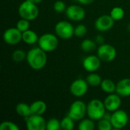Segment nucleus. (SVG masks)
Returning a JSON list of instances; mask_svg holds the SVG:
<instances>
[{"label": "nucleus", "mask_w": 130, "mask_h": 130, "mask_svg": "<svg viewBox=\"0 0 130 130\" xmlns=\"http://www.w3.org/2000/svg\"><path fill=\"white\" fill-rule=\"evenodd\" d=\"M46 52L43 50L39 46L30 49L27 53L26 61L28 66L34 70L43 69L47 62Z\"/></svg>", "instance_id": "1"}, {"label": "nucleus", "mask_w": 130, "mask_h": 130, "mask_svg": "<svg viewBox=\"0 0 130 130\" xmlns=\"http://www.w3.org/2000/svg\"><path fill=\"white\" fill-rule=\"evenodd\" d=\"M106 112L104 103L100 99H92L87 104V116L94 121L102 119Z\"/></svg>", "instance_id": "2"}, {"label": "nucleus", "mask_w": 130, "mask_h": 130, "mask_svg": "<svg viewBox=\"0 0 130 130\" xmlns=\"http://www.w3.org/2000/svg\"><path fill=\"white\" fill-rule=\"evenodd\" d=\"M18 12L21 18L27 19L31 21L38 17L39 8L37 5L27 0H24L20 4Z\"/></svg>", "instance_id": "3"}, {"label": "nucleus", "mask_w": 130, "mask_h": 130, "mask_svg": "<svg viewBox=\"0 0 130 130\" xmlns=\"http://www.w3.org/2000/svg\"><path fill=\"white\" fill-rule=\"evenodd\" d=\"M38 46L46 53H51L56 50L59 45V37L56 34L45 33L39 37Z\"/></svg>", "instance_id": "4"}, {"label": "nucleus", "mask_w": 130, "mask_h": 130, "mask_svg": "<svg viewBox=\"0 0 130 130\" xmlns=\"http://www.w3.org/2000/svg\"><path fill=\"white\" fill-rule=\"evenodd\" d=\"M67 115L75 121L82 120L87 115V104L81 100L73 101L69 108Z\"/></svg>", "instance_id": "5"}, {"label": "nucleus", "mask_w": 130, "mask_h": 130, "mask_svg": "<svg viewBox=\"0 0 130 130\" xmlns=\"http://www.w3.org/2000/svg\"><path fill=\"white\" fill-rule=\"evenodd\" d=\"M74 30L75 27L67 21H58L54 27L55 34L59 38L62 40H69L75 36Z\"/></svg>", "instance_id": "6"}, {"label": "nucleus", "mask_w": 130, "mask_h": 130, "mask_svg": "<svg viewBox=\"0 0 130 130\" xmlns=\"http://www.w3.org/2000/svg\"><path fill=\"white\" fill-rule=\"evenodd\" d=\"M117 50L110 44L103 43L99 45L97 50V55L102 62H110L113 61L117 57Z\"/></svg>", "instance_id": "7"}, {"label": "nucleus", "mask_w": 130, "mask_h": 130, "mask_svg": "<svg viewBox=\"0 0 130 130\" xmlns=\"http://www.w3.org/2000/svg\"><path fill=\"white\" fill-rule=\"evenodd\" d=\"M110 121L114 129H123L129 122V116L123 110H117L111 113Z\"/></svg>", "instance_id": "8"}, {"label": "nucleus", "mask_w": 130, "mask_h": 130, "mask_svg": "<svg viewBox=\"0 0 130 130\" xmlns=\"http://www.w3.org/2000/svg\"><path fill=\"white\" fill-rule=\"evenodd\" d=\"M88 84L85 79L77 78L74 80L69 87L70 93L75 98H82L85 96L88 91Z\"/></svg>", "instance_id": "9"}, {"label": "nucleus", "mask_w": 130, "mask_h": 130, "mask_svg": "<svg viewBox=\"0 0 130 130\" xmlns=\"http://www.w3.org/2000/svg\"><path fill=\"white\" fill-rule=\"evenodd\" d=\"M24 120L28 130H46V121L41 115L31 114L24 118Z\"/></svg>", "instance_id": "10"}, {"label": "nucleus", "mask_w": 130, "mask_h": 130, "mask_svg": "<svg viewBox=\"0 0 130 130\" xmlns=\"http://www.w3.org/2000/svg\"><path fill=\"white\" fill-rule=\"evenodd\" d=\"M3 40L8 45H16L22 41V32L16 27L7 28L2 35Z\"/></svg>", "instance_id": "11"}, {"label": "nucleus", "mask_w": 130, "mask_h": 130, "mask_svg": "<svg viewBox=\"0 0 130 130\" xmlns=\"http://www.w3.org/2000/svg\"><path fill=\"white\" fill-rule=\"evenodd\" d=\"M65 12L66 17L69 20L76 22L82 21V20H84L86 15L85 10L83 8V7L75 4L68 6Z\"/></svg>", "instance_id": "12"}, {"label": "nucleus", "mask_w": 130, "mask_h": 130, "mask_svg": "<svg viewBox=\"0 0 130 130\" xmlns=\"http://www.w3.org/2000/svg\"><path fill=\"white\" fill-rule=\"evenodd\" d=\"M115 21L110 14L99 16L94 21V28L100 32H106L113 28Z\"/></svg>", "instance_id": "13"}, {"label": "nucleus", "mask_w": 130, "mask_h": 130, "mask_svg": "<svg viewBox=\"0 0 130 130\" xmlns=\"http://www.w3.org/2000/svg\"><path fill=\"white\" fill-rule=\"evenodd\" d=\"M101 62L98 55H88L83 59L82 66L88 72H95L100 69Z\"/></svg>", "instance_id": "14"}, {"label": "nucleus", "mask_w": 130, "mask_h": 130, "mask_svg": "<svg viewBox=\"0 0 130 130\" xmlns=\"http://www.w3.org/2000/svg\"><path fill=\"white\" fill-rule=\"evenodd\" d=\"M121 98L122 97L120 96L116 92L112 94H108V95L104 100V103L107 109V111L112 113L119 110L122 104Z\"/></svg>", "instance_id": "15"}, {"label": "nucleus", "mask_w": 130, "mask_h": 130, "mask_svg": "<svg viewBox=\"0 0 130 130\" xmlns=\"http://www.w3.org/2000/svg\"><path fill=\"white\" fill-rule=\"evenodd\" d=\"M116 93L122 98L130 97V78H123L117 83Z\"/></svg>", "instance_id": "16"}, {"label": "nucleus", "mask_w": 130, "mask_h": 130, "mask_svg": "<svg viewBox=\"0 0 130 130\" xmlns=\"http://www.w3.org/2000/svg\"><path fill=\"white\" fill-rule=\"evenodd\" d=\"M31 113L35 115H41L43 116L47 109L46 104L42 100H37L30 104Z\"/></svg>", "instance_id": "17"}, {"label": "nucleus", "mask_w": 130, "mask_h": 130, "mask_svg": "<svg viewBox=\"0 0 130 130\" xmlns=\"http://www.w3.org/2000/svg\"><path fill=\"white\" fill-rule=\"evenodd\" d=\"M39 40V36L33 30H27L22 32V41L28 45H33L37 43Z\"/></svg>", "instance_id": "18"}, {"label": "nucleus", "mask_w": 130, "mask_h": 130, "mask_svg": "<svg viewBox=\"0 0 130 130\" xmlns=\"http://www.w3.org/2000/svg\"><path fill=\"white\" fill-rule=\"evenodd\" d=\"M100 87L104 92L107 94H112L116 92L117 84L110 78H105L102 80Z\"/></svg>", "instance_id": "19"}, {"label": "nucleus", "mask_w": 130, "mask_h": 130, "mask_svg": "<svg viewBox=\"0 0 130 130\" xmlns=\"http://www.w3.org/2000/svg\"><path fill=\"white\" fill-rule=\"evenodd\" d=\"M15 111L17 114L24 118H26L32 114L30 106L26 103H18L15 106Z\"/></svg>", "instance_id": "20"}, {"label": "nucleus", "mask_w": 130, "mask_h": 130, "mask_svg": "<svg viewBox=\"0 0 130 130\" xmlns=\"http://www.w3.org/2000/svg\"><path fill=\"white\" fill-rule=\"evenodd\" d=\"M86 82H88L89 86L91 87H98L101 85V83L102 82V78L101 75L95 72H89V74L87 75L85 78Z\"/></svg>", "instance_id": "21"}, {"label": "nucleus", "mask_w": 130, "mask_h": 130, "mask_svg": "<svg viewBox=\"0 0 130 130\" xmlns=\"http://www.w3.org/2000/svg\"><path fill=\"white\" fill-rule=\"evenodd\" d=\"M81 50L85 53H91L94 51L97 47V43L95 40L91 39H85L81 43Z\"/></svg>", "instance_id": "22"}, {"label": "nucleus", "mask_w": 130, "mask_h": 130, "mask_svg": "<svg viewBox=\"0 0 130 130\" xmlns=\"http://www.w3.org/2000/svg\"><path fill=\"white\" fill-rule=\"evenodd\" d=\"M78 129L80 130H94L95 129L94 120L91 118H84L79 121Z\"/></svg>", "instance_id": "23"}, {"label": "nucleus", "mask_w": 130, "mask_h": 130, "mask_svg": "<svg viewBox=\"0 0 130 130\" xmlns=\"http://www.w3.org/2000/svg\"><path fill=\"white\" fill-rule=\"evenodd\" d=\"M110 15L112 17V18L115 21H120L125 16V11L120 6H115L111 9V11L110 12Z\"/></svg>", "instance_id": "24"}, {"label": "nucleus", "mask_w": 130, "mask_h": 130, "mask_svg": "<svg viewBox=\"0 0 130 130\" xmlns=\"http://www.w3.org/2000/svg\"><path fill=\"white\" fill-rule=\"evenodd\" d=\"M61 122V129L64 130H72L75 128V120H72L68 115L62 119Z\"/></svg>", "instance_id": "25"}, {"label": "nucleus", "mask_w": 130, "mask_h": 130, "mask_svg": "<svg viewBox=\"0 0 130 130\" xmlns=\"http://www.w3.org/2000/svg\"><path fill=\"white\" fill-rule=\"evenodd\" d=\"M27 53L21 49H17L13 51L11 54V58L15 62H21L24 59H26Z\"/></svg>", "instance_id": "26"}, {"label": "nucleus", "mask_w": 130, "mask_h": 130, "mask_svg": "<svg viewBox=\"0 0 130 130\" xmlns=\"http://www.w3.org/2000/svg\"><path fill=\"white\" fill-rule=\"evenodd\" d=\"M61 129V122L56 118H50L46 121V130H59Z\"/></svg>", "instance_id": "27"}, {"label": "nucleus", "mask_w": 130, "mask_h": 130, "mask_svg": "<svg viewBox=\"0 0 130 130\" xmlns=\"http://www.w3.org/2000/svg\"><path fill=\"white\" fill-rule=\"evenodd\" d=\"M98 129L99 130H111L113 128L110 120L102 118L98 121Z\"/></svg>", "instance_id": "28"}, {"label": "nucleus", "mask_w": 130, "mask_h": 130, "mask_svg": "<svg viewBox=\"0 0 130 130\" xmlns=\"http://www.w3.org/2000/svg\"><path fill=\"white\" fill-rule=\"evenodd\" d=\"M19 126L14 122L5 120L0 123V130H19Z\"/></svg>", "instance_id": "29"}, {"label": "nucleus", "mask_w": 130, "mask_h": 130, "mask_svg": "<svg viewBox=\"0 0 130 130\" xmlns=\"http://www.w3.org/2000/svg\"><path fill=\"white\" fill-rule=\"evenodd\" d=\"M30 21L27 20V19H24V18H21L20 20L18 21V22L16 23V27L21 32H24L27 30L30 29Z\"/></svg>", "instance_id": "30"}, {"label": "nucleus", "mask_w": 130, "mask_h": 130, "mask_svg": "<svg viewBox=\"0 0 130 130\" xmlns=\"http://www.w3.org/2000/svg\"><path fill=\"white\" fill-rule=\"evenodd\" d=\"M87 31H88L87 27L83 24H79L75 27L74 34L75 37H84L87 34Z\"/></svg>", "instance_id": "31"}, {"label": "nucleus", "mask_w": 130, "mask_h": 130, "mask_svg": "<svg viewBox=\"0 0 130 130\" xmlns=\"http://www.w3.org/2000/svg\"><path fill=\"white\" fill-rule=\"evenodd\" d=\"M67 7L65 2L62 0H57L53 4V10L57 13H62L66 11Z\"/></svg>", "instance_id": "32"}, {"label": "nucleus", "mask_w": 130, "mask_h": 130, "mask_svg": "<svg viewBox=\"0 0 130 130\" xmlns=\"http://www.w3.org/2000/svg\"><path fill=\"white\" fill-rule=\"evenodd\" d=\"M95 42L97 43V44L98 45H101L103 43H104V37L101 34H98L95 37Z\"/></svg>", "instance_id": "33"}, {"label": "nucleus", "mask_w": 130, "mask_h": 130, "mask_svg": "<svg viewBox=\"0 0 130 130\" xmlns=\"http://www.w3.org/2000/svg\"><path fill=\"white\" fill-rule=\"evenodd\" d=\"M79 4L83 5H89L94 2V0H76Z\"/></svg>", "instance_id": "34"}, {"label": "nucleus", "mask_w": 130, "mask_h": 130, "mask_svg": "<svg viewBox=\"0 0 130 130\" xmlns=\"http://www.w3.org/2000/svg\"><path fill=\"white\" fill-rule=\"evenodd\" d=\"M27 1L31 2H33V3L36 4V5H39L40 3H41L43 2V0H27Z\"/></svg>", "instance_id": "35"}, {"label": "nucleus", "mask_w": 130, "mask_h": 130, "mask_svg": "<svg viewBox=\"0 0 130 130\" xmlns=\"http://www.w3.org/2000/svg\"><path fill=\"white\" fill-rule=\"evenodd\" d=\"M127 30L130 32V23L128 24V26H127Z\"/></svg>", "instance_id": "36"}]
</instances>
